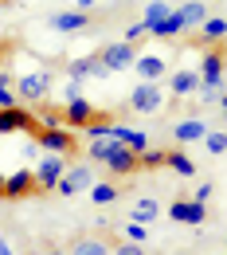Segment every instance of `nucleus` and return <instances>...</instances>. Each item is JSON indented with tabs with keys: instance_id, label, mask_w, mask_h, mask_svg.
<instances>
[{
	"instance_id": "f257e3e1",
	"label": "nucleus",
	"mask_w": 227,
	"mask_h": 255,
	"mask_svg": "<svg viewBox=\"0 0 227 255\" xmlns=\"http://www.w3.org/2000/svg\"><path fill=\"white\" fill-rule=\"evenodd\" d=\"M16 98H20V106H39V102H47L51 95V87H55V75L43 67V71H28V75H20L16 83Z\"/></svg>"
},
{
	"instance_id": "f03ea898",
	"label": "nucleus",
	"mask_w": 227,
	"mask_h": 255,
	"mask_svg": "<svg viewBox=\"0 0 227 255\" xmlns=\"http://www.w3.org/2000/svg\"><path fill=\"white\" fill-rule=\"evenodd\" d=\"M32 141L47 153H63V157L78 153V137L67 126H32Z\"/></svg>"
},
{
	"instance_id": "7ed1b4c3",
	"label": "nucleus",
	"mask_w": 227,
	"mask_h": 255,
	"mask_svg": "<svg viewBox=\"0 0 227 255\" xmlns=\"http://www.w3.org/2000/svg\"><path fill=\"white\" fill-rule=\"evenodd\" d=\"M94 185V169H90V161H75V165H67L63 177L55 181V192L59 196H78V192H86Z\"/></svg>"
},
{
	"instance_id": "20e7f679",
	"label": "nucleus",
	"mask_w": 227,
	"mask_h": 255,
	"mask_svg": "<svg viewBox=\"0 0 227 255\" xmlns=\"http://www.w3.org/2000/svg\"><path fill=\"white\" fill-rule=\"evenodd\" d=\"M161 106H164L161 83H137V87H133V95H130V110L133 114H157Z\"/></svg>"
},
{
	"instance_id": "39448f33",
	"label": "nucleus",
	"mask_w": 227,
	"mask_h": 255,
	"mask_svg": "<svg viewBox=\"0 0 227 255\" xmlns=\"http://www.w3.org/2000/svg\"><path fill=\"white\" fill-rule=\"evenodd\" d=\"M133 59H137V47H133V43H126V39L106 43V47L98 51V63L106 67V71H126V67H133Z\"/></svg>"
},
{
	"instance_id": "423d86ee",
	"label": "nucleus",
	"mask_w": 227,
	"mask_h": 255,
	"mask_svg": "<svg viewBox=\"0 0 227 255\" xmlns=\"http://www.w3.org/2000/svg\"><path fill=\"white\" fill-rule=\"evenodd\" d=\"M200 87H224V43L220 47H208L200 55Z\"/></svg>"
},
{
	"instance_id": "0eeeda50",
	"label": "nucleus",
	"mask_w": 227,
	"mask_h": 255,
	"mask_svg": "<svg viewBox=\"0 0 227 255\" xmlns=\"http://www.w3.org/2000/svg\"><path fill=\"white\" fill-rule=\"evenodd\" d=\"M63 169H67L63 153H51V157H39V165H35V169H32L35 192H47V189H55V181L63 177Z\"/></svg>"
},
{
	"instance_id": "6e6552de",
	"label": "nucleus",
	"mask_w": 227,
	"mask_h": 255,
	"mask_svg": "<svg viewBox=\"0 0 227 255\" xmlns=\"http://www.w3.org/2000/svg\"><path fill=\"white\" fill-rule=\"evenodd\" d=\"M35 126V114L28 110V106H4L0 110V133H32Z\"/></svg>"
},
{
	"instance_id": "1a4fd4ad",
	"label": "nucleus",
	"mask_w": 227,
	"mask_h": 255,
	"mask_svg": "<svg viewBox=\"0 0 227 255\" xmlns=\"http://www.w3.org/2000/svg\"><path fill=\"white\" fill-rule=\"evenodd\" d=\"M94 106L86 102V98L78 95V98H67L63 102V110H59V118H63V126H75V129H82L86 122H94Z\"/></svg>"
},
{
	"instance_id": "9d476101",
	"label": "nucleus",
	"mask_w": 227,
	"mask_h": 255,
	"mask_svg": "<svg viewBox=\"0 0 227 255\" xmlns=\"http://www.w3.org/2000/svg\"><path fill=\"white\" fill-rule=\"evenodd\" d=\"M90 24H94V16H90V12H78V8H71V12H55V16H51V28L63 32V35H82Z\"/></svg>"
},
{
	"instance_id": "9b49d317",
	"label": "nucleus",
	"mask_w": 227,
	"mask_h": 255,
	"mask_svg": "<svg viewBox=\"0 0 227 255\" xmlns=\"http://www.w3.org/2000/svg\"><path fill=\"white\" fill-rule=\"evenodd\" d=\"M32 192H35L32 169H20V173L4 177V189H0V196H4V200H24V196H32Z\"/></svg>"
},
{
	"instance_id": "f8f14e48",
	"label": "nucleus",
	"mask_w": 227,
	"mask_h": 255,
	"mask_svg": "<svg viewBox=\"0 0 227 255\" xmlns=\"http://www.w3.org/2000/svg\"><path fill=\"white\" fill-rule=\"evenodd\" d=\"M133 67H137V79H141V83H161L164 71H168V63H164L161 55H153V51H145V55L137 51Z\"/></svg>"
},
{
	"instance_id": "ddd939ff",
	"label": "nucleus",
	"mask_w": 227,
	"mask_h": 255,
	"mask_svg": "<svg viewBox=\"0 0 227 255\" xmlns=\"http://www.w3.org/2000/svg\"><path fill=\"white\" fill-rule=\"evenodd\" d=\"M102 75H110V71L98 63V55H82V59H71V63H67V79H75V83L102 79Z\"/></svg>"
},
{
	"instance_id": "4468645a",
	"label": "nucleus",
	"mask_w": 227,
	"mask_h": 255,
	"mask_svg": "<svg viewBox=\"0 0 227 255\" xmlns=\"http://www.w3.org/2000/svg\"><path fill=\"white\" fill-rule=\"evenodd\" d=\"M168 216L172 220H180V224H204L208 220V208L200 204V200H172V208H168Z\"/></svg>"
},
{
	"instance_id": "2eb2a0df",
	"label": "nucleus",
	"mask_w": 227,
	"mask_h": 255,
	"mask_svg": "<svg viewBox=\"0 0 227 255\" xmlns=\"http://www.w3.org/2000/svg\"><path fill=\"white\" fill-rule=\"evenodd\" d=\"M172 12H176V20H180L184 32H192V28H200V24L208 20V4H204V0H184V4L172 8Z\"/></svg>"
},
{
	"instance_id": "dca6fc26",
	"label": "nucleus",
	"mask_w": 227,
	"mask_h": 255,
	"mask_svg": "<svg viewBox=\"0 0 227 255\" xmlns=\"http://www.w3.org/2000/svg\"><path fill=\"white\" fill-rule=\"evenodd\" d=\"M196 91H200V75H196L192 67H180V71H172V79H168V95L192 98Z\"/></svg>"
},
{
	"instance_id": "f3484780",
	"label": "nucleus",
	"mask_w": 227,
	"mask_h": 255,
	"mask_svg": "<svg viewBox=\"0 0 227 255\" xmlns=\"http://www.w3.org/2000/svg\"><path fill=\"white\" fill-rule=\"evenodd\" d=\"M224 32H227L224 16L204 20V24H200V35H196V47H220V43H224Z\"/></svg>"
},
{
	"instance_id": "a211bd4d",
	"label": "nucleus",
	"mask_w": 227,
	"mask_h": 255,
	"mask_svg": "<svg viewBox=\"0 0 227 255\" xmlns=\"http://www.w3.org/2000/svg\"><path fill=\"white\" fill-rule=\"evenodd\" d=\"M204 133H208L204 118H184V122H176V126H172V137H176V145H188V141H200Z\"/></svg>"
},
{
	"instance_id": "6ab92c4d",
	"label": "nucleus",
	"mask_w": 227,
	"mask_h": 255,
	"mask_svg": "<svg viewBox=\"0 0 227 255\" xmlns=\"http://www.w3.org/2000/svg\"><path fill=\"white\" fill-rule=\"evenodd\" d=\"M67 255H110V240H102V236H78Z\"/></svg>"
},
{
	"instance_id": "aec40b11",
	"label": "nucleus",
	"mask_w": 227,
	"mask_h": 255,
	"mask_svg": "<svg viewBox=\"0 0 227 255\" xmlns=\"http://www.w3.org/2000/svg\"><path fill=\"white\" fill-rule=\"evenodd\" d=\"M157 216H161V204H157L153 196H141V200L130 204V220L133 224H153Z\"/></svg>"
},
{
	"instance_id": "412c9836",
	"label": "nucleus",
	"mask_w": 227,
	"mask_h": 255,
	"mask_svg": "<svg viewBox=\"0 0 227 255\" xmlns=\"http://www.w3.org/2000/svg\"><path fill=\"white\" fill-rule=\"evenodd\" d=\"M114 141H122V145H130L133 153H141V149H149V137L141 133V129H130V126H118L114 122V133H110Z\"/></svg>"
},
{
	"instance_id": "4be33fe9",
	"label": "nucleus",
	"mask_w": 227,
	"mask_h": 255,
	"mask_svg": "<svg viewBox=\"0 0 227 255\" xmlns=\"http://www.w3.org/2000/svg\"><path fill=\"white\" fill-rule=\"evenodd\" d=\"M164 169H172L176 177H196V161L184 153V149H168L164 153Z\"/></svg>"
},
{
	"instance_id": "5701e85b",
	"label": "nucleus",
	"mask_w": 227,
	"mask_h": 255,
	"mask_svg": "<svg viewBox=\"0 0 227 255\" xmlns=\"http://www.w3.org/2000/svg\"><path fill=\"white\" fill-rule=\"evenodd\" d=\"M180 32H184V28H180V20H176V12H168L164 20H157V24H149V35H153V39H176Z\"/></svg>"
},
{
	"instance_id": "b1692460",
	"label": "nucleus",
	"mask_w": 227,
	"mask_h": 255,
	"mask_svg": "<svg viewBox=\"0 0 227 255\" xmlns=\"http://www.w3.org/2000/svg\"><path fill=\"white\" fill-rule=\"evenodd\" d=\"M122 196V189L118 185H110V181H102V185H90V200H94L98 208H106V204H114Z\"/></svg>"
},
{
	"instance_id": "393cba45",
	"label": "nucleus",
	"mask_w": 227,
	"mask_h": 255,
	"mask_svg": "<svg viewBox=\"0 0 227 255\" xmlns=\"http://www.w3.org/2000/svg\"><path fill=\"white\" fill-rule=\"evenodd\" d=\"M12 83H16V79H12V71H8V67H0V110H4V106H16V102H20Z\"/></svg>"
},
{
	"instance_id": "a878e982",
	"label": "nucleus",
	"mask_w": 227,
	"mask_h": 255,
	"mask_svg": "<svg viewBox=\"0 0 227 255\" xmlns=\"http://www.w3.org/2000/svg\"><path fill=\"white\" fill-rule=\"evenodd\" d=\"M164 153L168 149H141L137 153V169H164Z\"/></svg>"
},
{
	"instance_id": "bb28decb",
	"label": "nucleus",
	"mask_w": 227,
	"mask_h": 255,
	"mask_svg": "<svg viewBox=\"0 0 227 255\" xmlns=\"http://www.w3.org/2000/svg\"><path fill=\"white\" fill-rule=\"evenodd\" d=\"M168 12H172V8H168V0H149V4H145V16H141V20H145V24H157V20H164Z\"/></svg>"
},
{
	"instance_id": "cd10ccee",
	"label": "nucleus",
	"mask_w": 227,
	"mask_h": 255,
	"mask_svg": "<svg viewBox=\"0 0 227 255\" xmlns=\"http://www.w3.org/2000/svg\"><path fill=\"white\" fill-rule=\"evenodd\" d=\"M110 255H149V248L133 244V240H122V244H110Z\"/></svg>"
},
{
	"instance_id": "c85d7f7f",
	"label": "nucleus",
	"mask_w": 227,
	"mask_h": 255,
	"mask_svg": "<svg viewBox=\"0 0 227 255\" xmlns=\"http://www.w3.org/2000/svg\"><path fill=\"white\" fill-rule=\"evenodd\" d=\"M200 141H204V145H208V153H216V157H220V153H224V145H227L224 129H212V133H204V137H200Z\"/></svg>"
},
{
	"instance_id": "c756f323",
	"label": "nucleus",
	"mask_w": 227,
	"mask_h": 255,
	"mask_svg": "<svg viewBox=\"0 0 227 255\" xmlns=\"http://www.w3.org/2000/svg\"><path fill=\"white\" fill-rule=\"evenodd\" d=\"M141 39H149V24H145V20H137V24H130V28H126V43H133V47H137Z\"/></svg>"
},
{
	"instance_id": "7c9ffc66",
	"label": "nucleus",
	"mask_w": 227,
	"mask_h": 255,
	"mask_svg": "<svg viewBox=\"0 0 227 255\" xmlns=\"http://www.w3.org/2000/svg\"><path fill=\"white\" fill-rule=\"evenodd\" d=\"M126 240H133V244H145V224H126Z\"/></svg>"
},
{
	"instance_id": "2f4dec72",
	"label": "nucleus",
	"mask_w": 227,
	"mask_h": 255,
	"mask_svg": "<svg viewBox=\"0 0 227 255\" xmlns=\"http://www.w3.org/2000/svg\"><path fill=\"white\" fill-rule=\"evenodd\" d=\"M216 192V185H200V189H192V200H200V204H208V196Z\"/></svg>"
},
{
	"instance_id": "473e14b6",
	"label": "nucleus",
	"mask_w": 227,
	"mask_h": 255,
	"mask_svg": "<svg viewBox=\"0 0 227 255\" xmlns=\"http://www.w3.org/2000/svg\"><path fill=\"white\" fill-rule=\"evenodd\" d=\"M63 95H67V98H78V95H82V83H75V79H71V83H67V91H63Z\"/></svg>"
},
{
	"instance_id": "72a5a7b5",
	"label": "nucleus",
	"mask_w": 227,
	"mask_h": 255,
	"mask_svg": "<svg viewBox=\"0 0 227 255\" xmlns=\"http://www.w3.org/2000/svg\"><path fill=\"white\" fill-rule=\"evenodd\" d=\"M71 4H75V8H78V12H90V8H94L98 0H71Z\"/></svg>"
},
{
	"instance_id": "f704fd0d",
	"label": "nucleus",
	"mask_w": 227,
	"mask_h": 255,
	"mask_svg": "<svg viewBox=\"0 0 227 255\" xmlns=\"http://www.w3.org/2000/svg\"><path fill=\"white\" fill-rule=\"evenodd\" d=\"M0 255H16V252H12V244H8V240H0Z\"/></svg>"
},
{
	"instance_id": "c9c22d12",
	"label": "nucleus",
	"mask_w": 227,
	"mask_h": 255,
	"mask_svg": "<svg viewBox=\"0 0 227 255\" xmlns=\"http://www.w3.org/2000/svg\"><path fill=\"white\" fill-rule=\"evenodd\" d=\"M39 255H67V252H63V248H43Z\"/></svg>"
},
{
	"instance_id": "e433bc0d",
	"label": "nucleus",
	"mask_w": 227,
	"mask_h": 255,
	"mask_svg": "<svg viewBox=\"0 0 227 255\" xmlns=\"http://www.w3.org/2000/svg\"><path fill=\"white\" fill-rule=\"evenodd\" d=\"M0 189H4V177H0Z\"/></svg>"
},
{
	"instance_id": "4c0bfd02",
	"label": "nucleus",
	"mask_w": 227,
	"mask_h": 255,
	"mask_svg": "<svg viewBox=\"0 0 227 255\" xmlns=\"http://www.w3.org/2000/svg\"><path fill=\"white\" fill-rule=\"evenodd\" d=\"M0 4H12V0H0Z\"/></svg>"
},
{
	"instance_id": "58836bf2",
	"label": "nucleus",
	"mask_w": 227,
	"mask_h": 255,
	"mask_svg": "<svg viewBox=\"0 0 227 255\" xmlns=\"http://www.w3.org/2000/svg\"><path fill=\"white\" fill-rule=\"evenodd\" d=\"M216 255H224V252H216Z\"/></svg>"
}]
</instances>
